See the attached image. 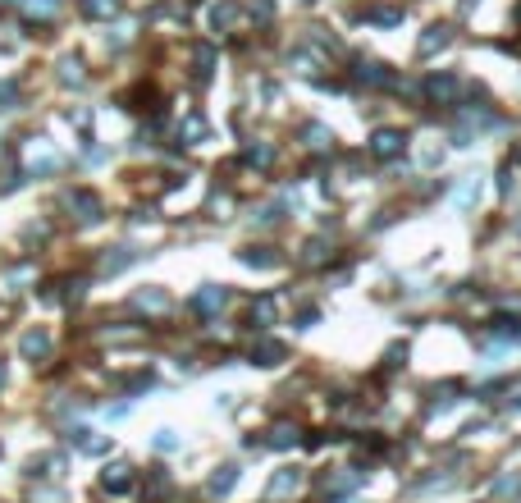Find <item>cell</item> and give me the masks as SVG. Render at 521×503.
I'll use <instances>...</instances> for the list:
<instances>
[{"mask_svg":"<svg viewBox=\"0 0 521 503\" xmlns=\"http://www.w3.org/2000/svg\"><path fill=\"white\" fill-rule=\"evenodd\" d=\"M101 485H106L110 494H119V490H129V485H133V471L129 467H110L106 476H101Z\"/></svg>","mask_w":521,"mask_h":503,"instance_id":"obj_1","label":"cell"},{"mask_svg":"<svg viewBox=\"0 0 521 503\" xmlns=\"http://www.w3.org/2000/svg\"><path fill=\"white\" fill-rule=\"evenodd\" d=\"M293 485H297V476H293V471H283L279 481H270V494H288Z\"/></svg>","mask_w":521,"mask_h":503,"instance_id":"obj_2","label":"cell"},{"mask_svg":"<svg viewBox=\"0 0 521 503\" xmlns=\"http://www.w3.org/2000/svg\"><path fill=\"white\" fill-rule=\"evenodd\" d=\"M42 348H46L42 334H28V339H23V352H28V357H33V352H42Z\"/></svg>","mask_w":521,"mask_h":503,"instance_id":"obj_4","label":"cell"},{"mask_svg":"<svg viewBox=\"0 0 521 503\" xmlns=\"http://www.w3.org/2000/svg\"><path fill=\"white\" fill-rule=\"evenodd\" d=\"M0 380H5V375H0Z\"/></svg>","mask_w":521,"mask_h":503,"instance_id":"obj_5","label":"cell"},{"mask_svg":"<svg viewBox=\"0 0 521 503\" xmlns=\"http://www.w3.org/2000/svg\"><path fill=\"white\" fill-rule=\"evenodd\" d=\"M229 485H233V467H220V476H215V481H210V490H229Z\"/></svg>","mask_w":521,"mask_h":503,"instance_id":"obj_3","label":"cell"}]
</instances>
